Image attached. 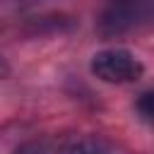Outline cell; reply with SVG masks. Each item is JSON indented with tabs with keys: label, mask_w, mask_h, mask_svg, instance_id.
I'll use <instances>...</instances> for the list:
<instances>
[{
	"label": "cell",
	"mask_w": 154,
	"mask_h": 154,
	"mask_svg": "<svg viewBox=\"0 0 154 154\" xmlns=\"http://www.w3.org/2000/svg\"><path fill=\"white\" fill-rule=\"evenodd\" d=\"M91 72L108 84H125V82H135L137 77H142L144 67L142 63L125 48H106L99 51L91 58Z\"/></svg>",
	"instance_id": "obj_1"
},
{
	"label": "cell",
	"mask_w": 154,
	"mask_h": 154,
	"mask_svg": "<svg viewBox=\"0 0 154 154\" xmlns=\"http://www.w3.org/2000/svg\"><path fill=\"white\" fill-rule=\"evenodd\" d=\"M65 154H113L111 147L96 137H75L67 147Z\"/></svg>",
	"instance_id": "obj_2"
},
{
	"label": "cell",
	"mask_w": 154,
	"mask_h": 154,
	"mask_svg": "<svg viewBox=\"0 0 154 154\" xmlns=\"http://www.w3.org/2000/svg\"><path fill=\"white\" fill-rule=\"evenodd\" d=\"M137 111H140V116H142L147 123L154 125V89L140 96V101H137Z\"/></svg>",
	"instance_id": "obj_3"
},
{
	"label": "cell",
	"mask_w": 154,
	"mask_h": 154,
	"mask_svg": "<svg viewBox=\"0 0 154 154\" xmlns=\"http://www.w3.org/2000/svg\"><path fill=\"white\" fill-rule=\"evenodd\" d=\"M0 75H7V65H5L2 58H0Z\"/></svg>",
	"instance_id": "obj_4"
}]
</instances>
